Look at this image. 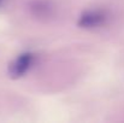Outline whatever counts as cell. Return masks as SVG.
Masks as SVG:
<instances>
[{
    "mask_svg": "<svg viewBox=\"0 0 124 123\" xmlns=\"http://www.w3.org/2000/svg\"><path fill=\"white\" fill-rule=\"evenodd\" d=\"M31 63H33V54L31 53H23V54H21L10 65L8 73H10L11 77L17 79V77H21L22 75H24L28 71V69L30 68Z\"/></svg>",
    "mask_w": 124,
    "mask_h": 123,
    "instance_id": "obj_1",
    "label": "cell"
},
{
    "mask_svg": "<svg viewBox=\"0 0 124 123\" xmlns=\"http://www.w3.org/2000/svg\"><path fill=\"white\" fill-rule=\"evenodd\" d=\"M5 2H6V0H0V7H2Z\"/></svg>",
    "mask_w": 124,
    "mask_h": 123,
    "instance_id": "obj_3",
    "label": "cell"
},
{
    "mask_svg": "<svg viewBox=\"0 0 124 123\" xmlns=\"http://www.w3.org/2000/svg\"><path fill=\"white\" fill-rule=\"evenodd\" d=\"M105 21L104 13L100 11H87L78 19V25L82 28H96Z\"/></svg>",
    "mask_w": 124,
    "mask_h": 123,
    "instance_id": "obj_2",
    "label": "cell"
}]
</instances>
